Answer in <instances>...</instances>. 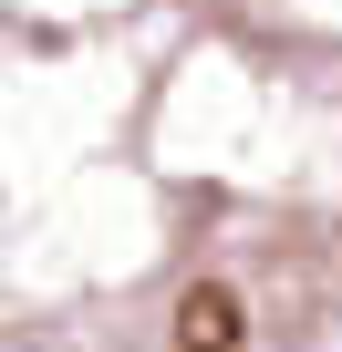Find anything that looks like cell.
<instances>
[{
	"label": "cell",
	"mask_w": 342,
	"mask_h": 352,
	"mask_svg": "<svg viewBox=\"0 0 342 352\" xmlns=\"http://www.w3.org/2000/svg\"><path fill=\"white\" fill-rule=\"evenodd\" d=\"M166 331H177V352H239L249 342V300L228 280H187L177 311H166Z\"/></svg>",
	"instance_id": "cell-1"
}]
</instances>
